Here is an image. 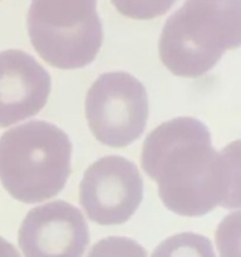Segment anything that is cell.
Returning a JSON list of instances; mask_svg holds the SVG:
<instances>
[{"label":"cell","instance_id":"obj_1","mask_svg":"<svg viewBox=\"0 0 241 257\" xmlns=\"http://www.w3.org/2000/svg\"><path fill=\"white\" fill-rule=\"evenodd\" d=\"M141 163L157 183L163 205L177 215L198 217L216 207H240V141L217 152L196 118H173L153 130Z\"/></svg>","mask_w":241,"mask_h":257},{"label":"cell","instance_id":"obj_2","mask_svg":"<svg viewBox=\"0 0 241 257\" xmlns=\"http://www.w3.org/2000/svg\"><path fill=\"white\" fill-rule=\"evenodd\" d=\"M240 38V0H186L163 27L160 59L177 77L198 78Z\"/></svg>","mask_w":241,"mask_h":257},{"label":"cell","instance_id":"obj_3","mask_svg":"<svg viewBox=\"0 0 241 257\" xmlns=\"http://www.w3.org/2000/svg\"><path fill=\"white\" fill-rule=\"evenodd\" d=\"M72 143L57 125L32 120L0 138V182L15 200L38 203L55 197L70 175Z\"/></svg>","mask_w":241,"mask_h":257},{"label":"cell","instance_id":"obj_4","mask_svg":"<svg viewBox=\"0 0 241 257\" xmlns=\"http://www.w3.org/2000/svg\"><path fill=\"white\" fill-rule=\"evenodd\" d=\"M27 25L35 52L59 69L90 64L102 47L97 0H32Z\"/></svg>","mask_w":241,"mask_h":257},{"label":"cell","instance_id":"obj_5","mask_svg":"<svg viewBox=\"0 0 241 257\" xmlns=\"http://www.w3.org/2000/svg\"><path fill=\"white\" fill-rule=\"evenodd\" d=\"M85 118L100 143L113 148L127 147L140 138L147 124L146 88L130 73H104L88 90Z\"/></svg>","mask_w":241,"mask_h":257},{"label":"cell","instance_id":"obj_6","mask_svg":"<svg viewBox=\"0 0 241 257\" xmlns=\"http://www.w3.org/2000/svg\"><path fill=\"white\" fill-rule=\"evenodd\" d=\"M143 181L135 163L120 156L99 158L85 170L79 202L98 225L125 223L142 202Z\"/></svg>","mask_w":241,"mask_h":257},{"label":"cell","instance_id":"obj_7","mask_svg":"<svg viewBox=\"0 0 241 257\" xmlns=\"http://www.w3.org/2000/svg\"><path fill=\"white\" fill-rule=\"evenodd\" d=\"M18 242L25 257H82L89 243V230L77 207L53 201L27 213Z\"/></svg>","mask_w":241,"mask_h":257},{"label":"cell","instance_id":"obj_8","mask_svg":"<svg viewBox=\"0 0 241 257\" xmlns=\"http://www.w3.org/2000/svg\"><path fill=\"white\" fill-rule=\"evenodd\" d=\"M52 89L50 75L23 50L0 52V128L38 114Z\"/></svg>","mask_w":241,"mask_h":257},{"label":"cell","instance_id":"obj_9","mask_svg":"<svg viewBox=\"0 0 241 257\" xmlns=\"http://www.w3.org/2000/svg\"><path fill=\"white\" fill-rule=\"evenodd\" d=\"M152 257H216L211 241L198 233L183 232L161 242Z\"/></svg>","mask_w":241,"mask_h":257},{"label":"cell","instance_id":"obj_10","mask_svg":"<svg viewBox=\"0 0 241 257\" xmlns=\"http://www.w3.org/2000/svg\"><path fill=\"white\" fill-rule=\"evenodd\" d=\"M125 17L137 20H151L166 14L176 0H110Z\"/></svg>","mask_w":241,"mask_h":257},{"label":"cell","instance_id":"obj_11","mask_svg":"<svg viewBox=\"0 0 241 257\" xmlns=\"http://www.w3.org/2000/svg\"><path fill=\"white\" fill-rule=\"evenodd\" d=\"M87 257H147V251L128 237H107L98 241Z\"/></svg>","mask_w":241,"mask_h":257},{"label":"cell","instance_id":"obj_12","mask_svg":"<svg viewBox=\"0 0 241 257\" xmlns=\"http://www.w3.org/2000/svg\"><path fill=\"white\" fill-rule=\"evenodd\" d=\"M238 238H240V212L228 215L216 231V241L221 257L238 256Z\"/></svg>","mask_w":241,"mask_h":257},{"label":"cell","instance_id":"obj_13","mask_svg":"<svg viewBox=\"0 0 241 257\" xmlns=\"http://www.w3.org/2000/svg\"><path fill=\"white\" fill-rule=\"evenodd\" d=\"M0 257H22V256H20V253L18 252V250L12 245V243L8 242V241L4 240L3 237H0Z\"/></svg>","mask_w":241,"mask_h":257}]
</instances>
